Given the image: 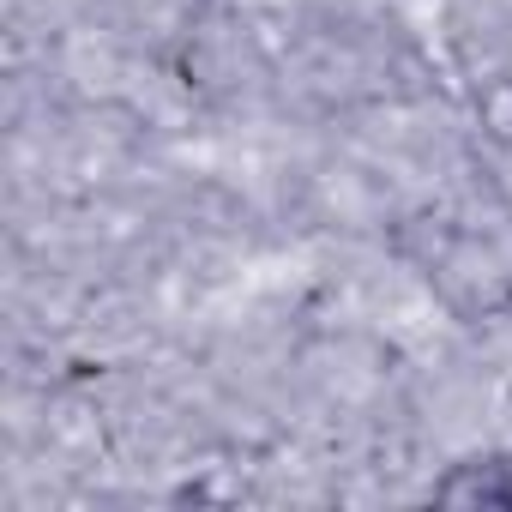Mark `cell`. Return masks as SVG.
<instances>
[{
    "mask_svg": "<svg viewBox=\"0 0 512 512\" xmlns=\"http://www.w3.org/2000/svg\"><path fill=\"white\" fill-rule=\"evenodd\" d=\"M434 494L446 506H512V464H458Z\"/></svg>",
    "mask_w": 512,
    "mask_h": 512,
    "instance_id": "6da1fadb",
    "label": "cell"
}]
</instances>
